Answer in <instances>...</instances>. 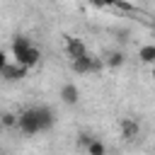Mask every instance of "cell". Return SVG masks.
<instances>
[{"mask_svg":"<svg viewBox=\"0 0 155 155\" xmlns=\"http://www.w3.org/2000/svg\"><path fill=\"white\" fill-rule=\"evenodd\" d=\"M65 48H68V56H70V63H73V70L75 73H92L102 65V61H97L94 56H90V51L85 48V44L75 36H68L65 39Z\"/></svg>","mask_w":155,"mask_h":155,"instance_id":"cell-1","label":"cell"},{"mask_svg":"<svg viewBox=\"0 0 155 155\" xmlns=\"http://www.w3.org/2000/svg\"><path fill=\"white\" fill-rule=\"evenodd\" d=\"M7 63H10V61H7V56H5L2 51H0V75H2V70L7 68Z\"/></svg>","mask_w":155,"mask_h":155,"instance_id":"cell-11","label":"cell"},{"mask_svg":"<svg viewBox=\"0 0 155 155\" xmlns=\"http://www.w3.org/2000/svg\"><path fill=\"white\" fill-rule=\"evenodd\" d=\"M61 99L65 102V104H78V87L75 85H63L61 87Z\"/></svg>","mask_w":155,"mask_h":155,"instance_id":"cell-6","label":"cell"},{"mask_svg":"<svg viewBox=\"0 0 155 155\" xmlns=\"http://www.w3.org/2000/svg\"><path fill=\"white\" fill-rule=\"evenodd\" d=\"M107 63H109V65H121V63H124V56H121V53H111V56L107 58Z\"/></svg>","mask_w":155,"mask_h":155,"instance_id":"cell-10","label":"cell"},{"mask_svg":"<svg viewBox=\"0 0 155 155\" xmlns=\"http://www.w3.org/2000/svg\"><path fill=\"white\" fill-rule=\"evenodd\" d=\"M12 58H15V63H19L22 68H31V65H36L39 63V58H41V53H39V48L29 41V39H24V36H17L15 41H12Z\"/></svg>","mask_w":155,"mask_h":155,"instance_id":"cell-2","label":"cell"},{"mask_svg":"<svg viewBox=\"0 0 155 155\" xmlns=\"http://www.w3.org/2000/svg\"><path fill=\"white\" fill-rule=\"evenodd\" d=\"M153 78H155V68H153Z\"/></svg>","mask_w":155,"mask_h":155,"instance_id":"cell-13","label":"cell"},{"mask_svg":"<svg viewBox=\"0 0 155 155\" xmlns=\"http://www.w3.org/2000/svg\"><path fill=\"white\" fill-rule=\"evenodd\" d=\"M34 111H36L39 128H41V131H48V128L53 126V111H51L48 107H34Z\"/></svg>","mask_w":155,"mask_h":155,"instance_id":"cell-5","label":"cell"},{"mask_svg":"<svg viewBox=\"0 0 155 155\" xmlns=\"http://www.w3.org/2000/svg\"><path fill=\"white\" fill-rule=\"evenodd\" d=\"M17 128H19L24 136L41 133V128H39V121H36V111H34V107H31V109H24V111L17 116Z\"/></svg>","mask_w":155,"mask_h":155,"instance_id":"cell-3","label":"cell"},{"mask_svg":"<svg viewBox=\"0 0 155 155\" xmlns=\"http://www.w3.org/2000/svg\"><path fill=\"white\" fill-rule=\"evenodd\" d=\"M0 155H5V153H0Z\"/></svg>","mask_w":155,"mask_h":155,"instance_id":"cell-14","label":"cell"},{"mask_svg":"<svg viewBox=\"0 0 155 155\" xmlns=\"http://www.w3.org/2000/svg\"><path fill=\"white\" fill-rule=\"evenodd\" d=\"M104 150H107V148H104V143H102V140H97V138H94V140L90 143V148H87V153H90V155H104Z\"/></svg>","mask_w":155,"mask_h":155,"instance_id":"cell-9","label":"cell"},{"mask_svg":"<svg viewBox=\"0 0 155 155\" xmlns=\"http://www.w3.org/2000/svg\"><path fill=\"white\" fill-rule=\"evenodd\" d=\"M24 75H27V68H22L19 63L10 61V63H7V68L2 70V75H0V78H5V80H10V82H17V80H22Z\"/></svg>","mask_w":155,"mask_h":155,"instance_id":"cell-4","label":"cell"},{"mask_svg":"<svg viewBox=\"0 0 155 155\" xmlns=\"http://www.w3.org/2000/svg\"><path fill=\"white\" fill-rule=\"evenodd\" d=\"M121 131H124V138H136L138 136V124L133 121V119H124L121 121Z\"/></svg>","mask_w":155,"mask_h":155,"instance_id":"cell-7","label":"cell"},{"mask_svg":"<svg viewBox=\"0 0 155 155\" xmlns=\"http://www.w3.org/2000/svg\"><path fill=\"white\" fill-rule=\"evenodd\" d=\"M138 58H140L143 63H153V65H155V44L143 46V48L138 51Z\"/></svg>","mask_w":155,"mask_h":155,"instance_id":"cell-8","label":"cell"},{"mask_svg":"<svg viewBox=\"0 0 155 155\" xmlns=\"http://www.w3.org/2000/svg\"><path fill=\"white\" fill-rule=\"evenodd\" d=\"M0 116H2V114H0ZM0 128H2V119H0Z\"/></svg>","mask_w":155,"mask_h":155,"instance_id":"cell-12","label":"cell"}]
</instances>
